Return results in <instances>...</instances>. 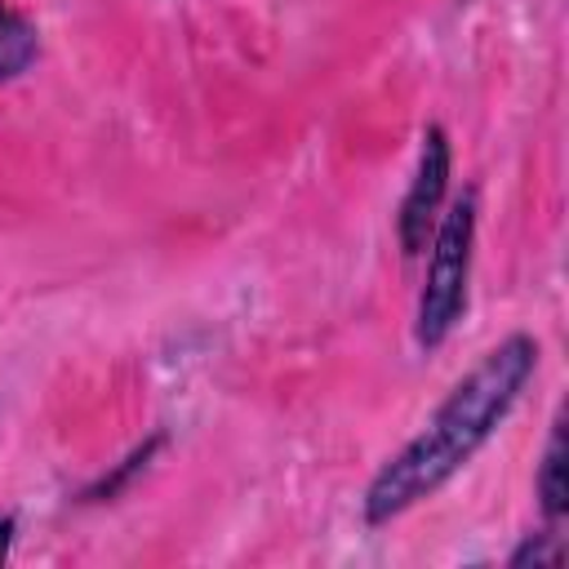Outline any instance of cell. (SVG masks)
Segmentation results:
<instances>
[{
  "instance_id": "6da1fadb",
  "label": "cell",
  "mask_w": 569,
  "mask_h": 569,
  "mask_svg": "<svg viewBox=\"0 0 569 569\" xmlns=\"http://www.w3.org/2000/svg\"><path fill=\"white\" fill-rule=\"evenodd\" d=\"M538 373V342L529 333H511L489 347L431 409V418L373 471L360 511L365 525L382 529L436 498L507 422L529 378Z\"/></svg>"
},
{
  "instance_id": "7a4b0ae2",
  "label": "cell",
  "mask_w": 569,
  "mask_h": 569,
  "mask_svg": "<svg viewBox=\"0 0 569 569\" xmlns=\"http://www.w3.org/2000/svg\"><path fill=\"white\" fill-rule=\"evenodd\" d=\"M427 276L418 293V316H413V338L422 351H436L462 320L467 311V289H471V253H476V191H462L436 222L427 240Z\"/></svg>"
},
{
  "instance_id": "3957f363",
  "label": "cell",
  "mask_w": 569,
  "mask_h": 569,
  "mask_svg": "<svg viewBox=\"0 0 569 569\" xmlns=\"http://www.w3.org/2000/svg\"><path fill=\"white\" fill-rule=\"evenodd\" d=\"M449 173H453V151H449V133L440 124H427L422 129V142H418V164H413V178H409V191L400 200V213H396V240H400V253L405 258H418L445 213V196H449Z\"/></svg>"
},
{
  "instance_id": "277c9868",
  "label": "cell",
  "mask_w": 569,
  "mask_h": 569,
  "mask_svg": "<svg viewBox=\"0 0 569 569\" xmlns=\"http://www.w3.org/2000/svg\"><path fill=\"white\" fill-rule=\"evenodd\" d=\"M533 489H538V502H542V516H547V525H556V520L569 511V453H565V413H556V418H551V436H547V449H542V462H538Z\"/></svg>"
},
{
  "instance_id": "5b68a950",
  "label": "cell",
  "mask_w": 569,
  "mask_h": 569,
  "mask_svg": "<svg viewBox=\"0 0 569 569\" xmlns=\"http://www.w3.org/2000/svg\"><path fill=\"white\" fill-rule=\"evenodd\" d=\"M36 58H40V31H36V22L22 9H13V4L0 0V84L18 80Z\"/></svg>"
},
{
  "instance_id": "8992f818",
  "label": "cell",
  "mask_w": 569,
  "mask_h": 569,
  "mask_svg": "<svg viewBox=\"0 0 569 569\" xmlns=\"http://www.w3.org/2000/svg\"><path fill=\"white\" fill-rule=\"evenodd\" d=\"M565 560V542L556 533V525L538 529V533H525V542L511 551V565L525 569V565H560Z\"/></svg>"
},
{
  "instance_id": "52a82bcc",
  "label": "cell",
  "mask_w": 569,
  "mask_h": 569,
  "mask_svg": "<svg viewBox=\"0 0 569 569\" xmlns=\"http://www.w3.org/2000/svg\"><path fill=\"white\" fill-rule=\"evenodd\" d=\"M156 445H160V436H151L147 445H138V449L124 458V467H120V471H111V476H102V480H98V485H93L84 498H111V493H116V489H120V485H124V480H129L138 467H147V458L156 453Z\"/></svg>"
},
{
  "instance_id": "ba28073f",
  "label": "cell",
  "mask_w": 569,
  "mask_h": 569,
  "mask_svg": "<svg viewBox=\"0 0 569 569\" xmlns=\"http://www.w3.org/2000/svg\"><path fill=\"white\" fill-rule=\"evenodd\" d=\"M13 533H18V520H13V516H0V565H4L9 551H13Z\"/></svg>"
}]
</instances>
